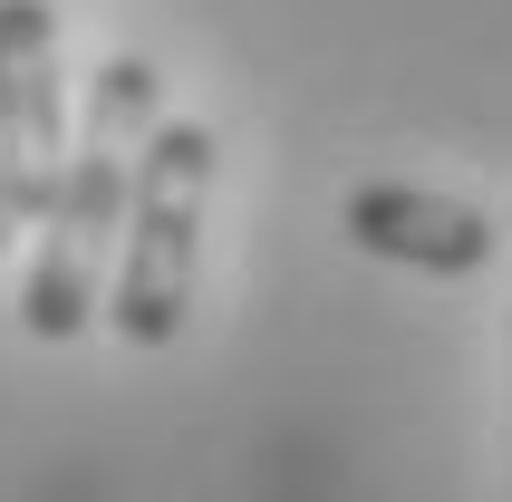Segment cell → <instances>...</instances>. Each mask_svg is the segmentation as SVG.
<instances>
[{
	"mask_svg": "<svg viewBox=\"0 0 512 502\" xmlns=\"http://www.w3.org/2000/svg\"><path fill=\"white\" fill-rule=\"evenodd\" d=\"M155 116H165L155 68H145V58H107L97 87H87L78 145H68V184H58L49 223H39V261H29V290H20V329H29V338L68 348V338L97 329L116 242H126L136 155H145V126H155Z\"/></svg>",
	"mask_w": 512,
	"mask_h": 502,
	"instance_id": "6da1fadb",
	"label": "cell"
},
{
	"mask_svg": "<svg viewBox=\"0 0 512 502\" xmlns=\"http://www.w3.org/2000/svg\"><path fill=\"white\" fill-rule=\"evenodd\" d=\"M203 203H213V126L203 116H155L126 194V242L107 271V329L126 348H174L194 319V251Z\"/></svg>",
	"mask_w": 512,
	"mask_h": 502,
	"instance_id": "7a4b0ae2",
	"label": "cell"
},
{
	"mask_svg": "<svg viewBox=\"0 0 512 502\" xmlns=\"http://www.w3.org/2000/svg\"><path fill=\"white\" fill-rule=\"evenodd\" d=\"M68 184V78L49 0H0V213L49 223Z\"/></svg>",
	"mask_w": 512,
	"mask_h": 502,
	"instance_id": "3957f363",
	"label": "cell"
},
{
	"mask_svg": "<svg viewBox=\"0 0 512 502\" xmlns=\"http://www.w3.org/2000/svg\"><path fill=\"white\" fill-rule=\"evenodd\" d=\"M339 232L368 251V261H397V271H426V280L484 271L493 242H503L474 203L426 194V184H358V194H348V213H339Z\"/></svg>",
	"mask_w": 512,
	"mask_h": 502,
	"instance_id": "277c9868",
	"label": "cell"
},
{
	"mask_svg": "<svg viewBox=\"0 0 512 502\" xmlns=\"http://www.w3.org/2000/svg\"><path fill=\"white\" fill-rule=\"evenodd\" d=\"M0 242H10V213H0Z\"/></svg>",
	"mask_w": 512,
	"mask_h": 502,
	"instance_id": "5b68a950",
	"label": "cell"
}]
</instances>
